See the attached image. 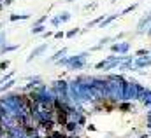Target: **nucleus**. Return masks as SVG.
Instances as JSON below:
<instances>
[{"label":"nucleus","mask_w":151,"mask_h":138,"mask_svg":"<svg viewBox=\"0 0 151 138\" xmlns=\"http://www.w3.org/2000/svg\"><path fill=\"white\" fill-rule=\"evenodd\" d=\"M106 77H107V100L114 102V103L123 102L125 100L123 98V91H125L127 79L121 73H109Z\"/></svg>","instance_id":"1"},{"label":"nucleus","mask_w":151,"mask_h":138,"mask_svg":"<svg viewBox=\"0 0 151 138\" xmlns=\"http://www.w3.org/2000/svg\"><path fill=\"white\" fill-rule=\"evenodd\" d=\"M88 56H90L88 51L79 53V54H74V56H63L62 60L56 61V65H60V67H67L69 70H81V68H84V65H86V58H88Z\"/></svg>","instance_id":"2"},{"label":"nucleus","mask_w":151,"mask_h":138,"mask_svg":"<svg viewBox=\"0 0 151 138\" xmlns=\"http://www.w3.org/2000/svg\"><path fill=\"white\" fill-rule=\"evenodd\" d=\"M146 87L142 84H139L135 79H130L125 82V91H123V98L127 102H134V100H141V96L144 95Z\"/></svg>","instance_id":"3"},{"label":"nucleus","mask_w":151,"mask_h":138,"mask_svg":"<svg viewBox=\"0 0 151 138\" xmlns=\"http://www.w3.org/2000/svg\"><path fill=\"white\" fill-rule=\"evenodd\" d=\"M51 89L55 91L56 96H67V95H69V82L63 80V79H56V80L51 84Z\"/></svg>","instance_id":"4"},{"label":"nucleus","mask_w":151,"mask_h":138,"mask_svg":"<svg viewBox=\"0 0 151 138\" xmlns=\"http://www.w3.org/2000/svg\"><path fill=\"white\" fill-rule=\"evenodd\" d=\"M128 51H130V42H114L113 46H111V53L114 54H128Z\"/></svg>","instance_id":"5"},{"label":"nucleus","mask_w":151,"mask_h":138,"mask_svg":"<svg viewBox=\"0 0 151 138\" xmlns=\"http://www.w3.org/2000/svg\"><path fill=\"white\" fill-rule=\"evenodd\" d=\"M151 67V54L150 56H139V58H134V68L135 72L142 68H150Z\"/></svg>","instance_id":"6"},{"label":"nucleus","mask_w":151,"mask_h":138,"mask_svg":"<svg viewBox=\"0 0 151 138\" xmlns=\"http://www.w3.org/2000/svg\"><path fill=\"white\" fill-rule=\"evenodd\" d=\"M7 135L11 138H27L28 137L27 129H25L23 126H19V124H14L11 129H7Z\"/></svg>","instance_id":"7"},{"label":"nucleus","mask_w":151,"mask_h":138,"mask_svg":"<svg viewBox=\"0 0 151 138\" xmlns=\"http://www.w3.org/2000/svg\"><path fill=\"white\" fill-rule=\"evenodd\" d=\"M55 122L63 128L69 122V110H55Z\"/></svg>","instance_id":"8"},{"label":"nucleus","mask_w":151,"mask_h":138,"mask_svg":"<svg viewBox=\"0 0 151 138\" xmlns=\"http://www.w3.org/2000/svg\"><path fill=\"white\" fill-rule=\"evenodd\" d=\"M63 129H65V133H67V135H79V133H81V129H83V126H79L76 121H70V119H69V122L63 126Z\"/></svg>","instance_id":"9"},{"label":"nucleus","mask_w":151,"mask_h":138,"mask_svg":"<svg viewBox=\"0 0 151 138\" xmlns=\"http://www.w3.org/2000/svg\"><path fill=\"white\" fill-rule=\"evenodd\" d=\"M150 23H151V14L148 12V14L142 16V18L139 19V23H137V35L146 33V26H150Z\"/></svg>","instance_id":"10"},{"label":"nucleus","mask_w":151,"mask_h":138,"mask_svg":"<svg viewBox=\"0 0 151 138\" xmlns=\"http://www.w3.org/2000/svg\"><path fill=\"white\" fill-rule=\"evenodd\" d=\"M46 49H47V44H40V46H37V47L28 54L27 63H32V61H34V58H37V56H40V54H44V53H46Z\"/></svg>","instance_id":"11"},{"label":"nucleus","mask_w":151,"mask_h":138,"mask_svg":"<svg viewBox=\"0 0 151 138\" xmlns=\"http://www.w3.org/2000/svg\"><path fill=\"white\" fill-rule=\"evenodd\" d=\"M67 53H69V49H67V47H63V49L56 51V53H55V54H53V56H51V58L47 60V63H56L58 60H62L63 56H67Z\"/></svg>","instance_id":"12"},{"label":"nucleus","mask_w":151,"mask_h":138,"mask_svg":"<svg viewBox=\"0 0 151 138\" xmlns=\"http://www.w3.org/2000/svg\"><path fill=\"white\" fill-rule=\"evenodd\" d=\"M116 108H118V112H134V105H132V102H127V100L119 102V103L116 105Z\"/></svg>","instance_id":"13"},{"label":"nucleus","mask_w":151,"mask_h":138,"mask_svg":"<svg viewBox=\"0 0 151 138\" xmlns=\"http://www.w3.org/2000/svg\"><path fill=\"white\" fill-rule=\"evenodd\" d=\"M139 102L144 105L146 108H150V110H151V89L146 87V91H144V95L141 96V100H139Z\"/></svg>","instance_id":"14"},{"label":"nucleus","mask_w":151,"mask_h":138,"mask_svg":"<svg viewBox=\"0 0 151 138\" xmlns=\"http://www.w3.org/2000/svg\"><path fill=\"white\" fill-rule=\"evenodd\" d=\"M118 16H119V14H109V16H106V18H104L102 21H100L99 28H107V26H109V25L113 23V21L116 19V18H118Z\"/></svg>","instance_id":"15"},{"label":"nucleus","mask_w":151,"mask_h":138,"mask_svg":"<svg viewBox=\"0 0 151 138\" xmlns=\"http://www.w3.org/2000/svg\"><path fill=\"white\" fill-rule=\"evenodd\" d=\"M16 49H19L18 44H4L0 47V54H7V53H14Z\"/></svg>","instance_id":"16"},{"label":"nucleus","mask_w":151,"mask_h":138,"mask_svg":"<svg viewBox=\"0 0 151 138\" xmlns=\"http://www.w3.org/2000/svg\"><path fill=\"white\" fill-rule=\"evenodd\" d=\"M111 40H113V37H104V38H100V40H99V44H97V46H93L90 51H100V49H102L107 42H111Z\"/></svg>","instance_id":"17"},{"label":"nucleus","mask_w":151,"mask_h":138,"mask_svg":"<svg viewBox=\"0 0 151 138\" xmlns=\"http://www.w3.org/2000/svg\"><path fill=\"white\" fill-rule=\"evenodd\" d=\"M30 18V14H27V12H23V14H11L9 16V21H23V19H28Z\"/></svg>","instance_id":"18"},{"label":"nucleus","mask_w":151,"mask_h":138,"mask_svg":"<svg viewBox=\"0 0 151 138\" xmlns=\"http://www.w3.org/2000/svg\"><path fill=\"white\" fill-rule=\"evenodd\" d=\"M46 32V25H35V26H32V30H30V33L32 35H40Z\"/></svg>","instance_id":"19"},{"label":"nucleus","mask_w":151,"mask_h":138,"mask_svg":"<svg viewBox=\"0 0 151 138\" xmlns=\"http://www.w3.org/2000/svg\"><path fill=\"white\" fill-rule=\"evenodd\" d=\"M58 18H60V23H69L70 18H72V14H70V12H60Z\"/></svg>","instance_id":"20"},{"label":"nucleus","mask_w":151,"mask_h":138,"mask_svg":"<svg viewBox=\"0 0 151 138\" xmlns=\"http://www.w3.org/2000/svg\"><path fill=\"white\" fill-rule=\"evenodd\" d=\"M139 7V4H132V5H128V7H125L121 12H119V16H125V14H128V12H132V11H135Z\"/></svg>","instance_id":"21"},{"label":"nucleus","mask_w":151,"mask_h":138,"mask_svg":"<svg viewBox=\"0 0 151 138\" xmlns=\"http://www.w3.org/2000/svg\"><path fill=\"white\" fill-rule=\"evenodd\" d=\"M104 18H106V14H102V16H99V18H95L93 21H90V23H88V28H93V26H99V25H100V21H102Z\"/></svg>","instance_id":"22"},{"label":"nucleus","mask_w":151,"mask_h":138,"mask_svg":"<svg viewBox=\"0 0 151 138\" xmlns=\"http://www.w3.org/2000/svg\"><path fill=\"white\" fill-rule=\"evenodd\" d=\"M151 54V49H139V51H135V58H139V56H150Z\"/></svg>","instance_id":"23"},{"label":"nucleus","mask_w":151,"mask_h":138,"mask_svg":"<svg viewBox=\"0 0 151 138\" xmlns=\"http://www.w3.org/2000/svg\"><path fill=\"white\" fill-rule=\"evenodd\" d=\"M12 77H14V70H9L5 75H2V77H0V80H2V82H5V80H9V79H12Z\"/></svg>","instance_id":"24"},{"label":"nucleus","mask_w":151,"mask_h":138,"mask_svg":"<svg viewBox=\"0 0 151 138\" xmlns=\"http://www.w3.org/2000/svg\"><path fill=\"white\" fill-rule=\"evenodd\" d=\"M9 67H11V61H9V60H2V61H0V70H2V72H5Z\"/></svg>","instance_id":"25"},{"label":"nucleus","mask_w":151,"mask_h":138,"mask_svg":"<svg viewBox=\"0 0 151 138\" xmlns=\"http://www.w3.org/2000/svg\"><path fill=\"white\" fill-rule=\"evenodd\" d=\"M77 33H81V30H79V28H72V30H69V32L65 33V37H69V38H72V37H76Z\"/></svg>","instance_id":"26"},{"label":"nucleus","mask_w":151,"mask_h":138,"mask_svg":"<svg viewBox=\"0 0 151 138\" xmlns=\"http://www.w3.org/2000/svg\"><path fill=\"white\" fill-rule=\"evenodd\" d=\"M7 44V32H0V47Z\"/></svg>","instance_id":"27"},{"label":"nucleus","mask_w":151,"mask_h":138,"mask_svg":"<svg viewBox=\"0 0 151 138\" xmlns=\"http://www.w3.org/2000/svg\"><path fill=\"white\" fill-rule=\"evenodd\" d=\"M51 25H53L55 28H58V26L62 25V23H60V18H58V16H55V18H51Z\"/></svg>","instance_id":"28"},{"label":"nucleus","mask_w":151,"mask_h":138,"mask_svg":"<svg viewBox=\"0 0 151 138\" xmlns=\"http://www.w3.org/2000/svg\"><path fill=\"white\" fill-rule=\"evenodd\" d=\"M46 19H47V14H44V16H40V18H39L37 21L34 23V26H35V25H44V23H46Z\"/></svg>","instance_id":"29"},{"label":"nucleus","mask_w":151,"mask_h":138,"mask_svg":"<svg viewBox=\"0 0 151 138\" xmlns=\"http://www.w3.org/2000/svg\"><path fill=\"white\" fill-rule=\"evenodd\" d=\"M97 5H99L97 2H91V4H88V5H84V9H86V11H95Z\"/></svg>","instance_id":"30"},{"label":"nucleus","mask_w":151,"mask_h":138,"mask_svg":"<svg viewBox=\"0 0 151 138\" xmlns=\"http://www.w3.org/2000/svg\"><path fill=\"white\" fill-rule=\"evenodd\" d=\"M53 37H55V38H63V37H65V33H63V32H55V33H53Z\"/></svg>","instance_id":"31"},{"label":"nucleus","mask_w":151,"mask_h":138,"mask_svg":"<svg viewBox=\"0 0 151 138\" xmlns=\"http://www.w3.org/2000/svg\"><path fill=\"white\" fill-rule=\"evenodd\" d=\"M123 37H125V33H123V32H121V33H118V35H116V37H114V40H121V38H123Z\"/></svg>","instance_id":"32"},{"label":"nucleus","mask_w":151,"mask_h":138,"mask_svg":"<svg viewBox=\"0 0 151 138\" xmlns=\"http://www.w3.org/2000/svg\"><path fill=\"white\" fill-rule=\"evenodd\" d=\"M86 128H88V129H90V131H97V128H95V126H93V124H86Z\"/></svg>","instance_id":"33"},{"label":"nucleus","mask_w":151,"mask_h":138,"mask_svg":"<svg viewBox=\"0 0 151 138\" xmlns=\"http://www.w3.org/2000/svg\"><path fill=\"white\" fill-rule=\"evenodd\" d=\"M42 35H44V38H47V37H51V35H53V32H44Z\"/></svg>","instance_id":"34"},{"label":"nucleus","mask_w":151,"mask_h":138,"mask_svg":"<svg viewBox=\"0 0 151 138\" xmlns=\"http://www.w3.org/2000/svg\"><path fill=\"white\" fill-rule=\"evenodd\" d=\"M146 35H148V37H151V23H150V28L146 30Z\"/></svg>","instance_id":"35"},{"label":"nucleus","mask_w":151,"mask_h":138,"mask_svg":"<svg viewBox=\"0 0 151 138\" xmlns=\"http://www.w3.org/2000/svg\"><path fill=\"white\" fill-rule=\"evenodd\" d=\"M67 138H81L79 135H67Z\"/></svg>","instance_id":"36"},{"label":"nucleus","mask_w":151,"mask_h":138,"mask_svg":"<svg viewBox=\"0 0 151 138\" xmlns=\"http://www.w3.org/2000/svg\"><path fill=\"white\" fill-rule=\"evenodd\" d=\"M65 2H69V4H72V2H76V0H65Z\"/></svg>","instance_id":"37"},{"label":"nucleus","mask_w":151,"mask_h":138,"mask_svg":"<svg viewBox=\"0 0 151 138\" xmlns=\"http://www.w3.org/2000/svg\"><path fill=\"white\" fill-rule=\"evenodd\" d=\"M5 138H11V137H9V135H7V137H5Z\"/></svg>","instance_id":"38"}]
</instances>
